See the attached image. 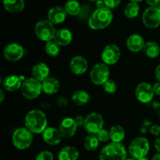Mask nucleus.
Wrapping results in <instances>:
<instances>
[{"mask_svg":"<svg viewBox=\"0 0 160 160\" xmlns=\"http://www.w3.org/2000/svg\"><path fill=\"white\" fill-rule=\"evenodd\" d=\"M22 95L28 100H34L40 96L42 92V82L34 78H26L20 88Z\"/></svg>","mask_w":160,"mask_h":160,"instance_id":"6e6552de","label":"nucleus"},{"mask_svg":"<svg viewBox=\"0 0 160 160\" xmlns=\"http://www.w3.org/2000/svg\"><path fill=\"white\" fill-rule=\"evenodd\" d=\"M151 160H160V153H156V155H154Z\"/></svg>","mask_w":160,"mask_h":160,"instance_id":"de8ad7c7","label":"nucleus"},{"mask_svg":"<svg viewBox=\"0 0 160 160\" xmlns=\"http://www.w3.org/2000/svg\"><path fill=\"white\" fill-rule=\"evenodd\" d=\"M121 50L116 44H109L103 48L101 53V59L103 63L107 66H113L120 61Z\"/></svg>","mask_w":160,"mask_h":160,"instance_id":"9d476101","label":"nucleus"},{"mask_svg":"<svg viewBox=\"0 0 160 160\" xmlns=\"http://www.w3.org/2000/svg\"><path fill=\"white\" fill-rule=\"evenodd\" d=\"M70 70L73 74L83 75L88 71V60L82 56H75L70 61Z\"/></svg>","mask_w":160,"mask_h":160,"instance_id":"2eb2a0df","label":"nucleus"},{"mask_svg":"<svg viewBox=\"0 0 160 160\" xmlns=\"http://www.w3.org/2000/svg\"><path fill=\"white\" fill-rule=\"evenodd\" d=\"M32 133L27 128H19L13 131L12 142L13 146L18 150H26L31 146L34 140Z\"/></svg>","mask_w":160,"mask_h":160,"instance_id":"20e7f679","label":"nucleus"},{"mask_svg":"<svg viewBox=\"0 0 160 160\" xmlns=\"http://www.w3.org/2000/svg\"><path fill=\"white\" fill-rule=\"evenodd\" d=\"M91 96L88 92L84 90H78L71 95V100L78 106H85L89 102Z\"/></svg>","mask_w":160,"mask_h":160,"instance_id":"bb28decb","label":"nucleus"},{"mask_svg":"<svg viewBox=\"0 0 160 160\" xmlns=\"http://www.w3.org/2000/svg\"><path fill=\"white\" fill-rule=\"evenodd\" d=\"M154 148L157 151V153H160V137L157 138L154 142Z\"/></svg>","mask_w":160,"mask_h":160,"instance_id":"a19ab883","label":"nucleus"},{"mask_svg":"<svg viewBox=\"0 0 160 160\" xmlns=\"http://www.w3.org/2000/svg\"><path fill=\"white\" fill-rule=\"evenodd\" d=\"M88 1H90V2H97L98 0H88Z\"/></svg>","mask_w":160,"mask_h":160,"instance_id":"5fc2aeb1","label":"nucleus"},{"mask_svg":"<svg viewBox=\"0 0 160 160\" xmlns=\"http://www.w3.org/2000/svg\"><path fill=\"white\" fill-rule=\"evenodd\" d=\"M142 23L146 28L155 29L160 26V9L159 7L149 6L142 14Z\"/></svg>","mask_w":160,"mask_h":160,"instance_id":"f8f14e48","label":"nucleus"},{"mask_svg":"<svg viewBox=\"0 0 160 160\" xmlns=\"http://www.w3.org/2000/svg\"><path fill=\"white\" fill-rule=\"evenodd\" d=\"M35 160H54V155L52 152L44 150L36 156Z\"/></svg>","mask_w":160,"mask_h":160,"instance_id":"473e14b6","label":"nucleus"},{"mask_svg":"<svg viewBox=\"0 0 160 160\" xmlns=\"http://www.w3.org/2000/svg\"><path fill=\"white\" fill-rule=\"evenodd\" d=\"M97 138L99 140L100 142H102V143H105V142H107L110 140V134H109V130L107 129H102L98 134H96Z\"/></svg>","mask_w":160,"mask_h":160,"instance_id":"72a5a7b5","label":"nucleus"},{"mask_svg":"<svg viewBox=\"0 0 160 160\" xmlns=\"http://www.w3.org/2000/svg\"><path fill=\"white\" fill-rule=\"evenodd\" d=\"M142 52L146 57L149 59H156L160 54V46L157 42L154 41H148L145 42Z\"/></svg>","mask_w":160,"mask_h":160,"instance_id":"393cba45","label":"nucleus"},{"mask_svg":"<svg viewBox=\"0 0 160 160\" xmlns=\"http://www.w3.org/2000/svg\"><path fill=\"white\" fill-rule=\"evenodd\" d=\"M96 3V7L97 9H101V8H106V5L103 0H98L97 2H95Z\"/></svg>","mask_w":160,"mask_h":160,"instance_id":"37998d69","label":"nucleus"},{"mask_svg":"<svg viewBox=\"0 0 160 160\" xmlns=\"http://www.w3.org/2000/svg\"><path fill=\"white\" fill-rule=\"evenodd\" d=\"M104 123L105 120L102 114L92 112L85 117L84 128L88 134L96 135L102 129L104 128Z\"/></svg>","mask_w":160,"mask_h":160,"instance_id":"1a4fd4ad","label":"nucleus"},{"mask_svg":"<svg viewBox=\"0 0 160 160\" xmlns=\"http://www.w3.org/2000/svg\"><path fill=\"white\" fill-rule=\"evenodd\" d=\"M156 112H157V116H158V117H159V118L160 119V109H159V110L156 111Z\"/></svg>","mask_w":160,"mask_h":160,"instance_id":"603ef678","label":"nucleus"},{"mask_svg":"<svg viewBox=\"0 0 160 160\" xmlns=\"http://www.w3.org/2000/svg\"><path fill=\"white\" fill-rule=\"evenodd\" d=\"M134 95L138 102L142 104H149L155 96L152 85L148 82H141L136 87Z\"/></svg>","mask_w":160,"mask_h":160,"instance_id":"9b49d317","label":"nucleus"},{"mask_svg":"<svg viewBox=\"0 0 160 160\" xmlns=\"http://www.w3.org/2000/svg\"><path fill=\"white\" fill-rule=\"evenodd\" d=\"M155 77H156L157 81H160V64L156 67L155 70Z\"/></svg>","mask_w":160,"mask_h":160,"instance_id":"79ce46f5","label":"nucleus"},{"mask_svg":"<svg viewBox=\"0 0 160 160\" xmlns=\"http://www.w3.org/2000/svg\"><path fill=\"white\" fill-rule=\"evenodd\" d=\"M128 150L131 158L138 160L146 157L150 151V143L145 137L135 138L131 141Z\"/></svg>","mask_w":160,"mask_h":160,"instance_id":"39448f33","label":"nucleus"},{"mask_svg":"<svg viewBox=\"0 0 160 160\" xmlns=\"http://www.w3.org/2000/svg\"><path fill=\"white\" fill-rule=\"evenodd\" d=\"M24 124L32 134H40L48 128V118L41 109H31L25 116Z\"/></svg>","mask_w":160,"mask_h":160,"instance_id":"f257e3e1","label":"nucleus"},{"mask_svg":"<svg viewBox=\"0 0 160 160\" xmlns=\"http://www.w3.org/2000/svg\"><path fill=\"white\" fill-rule=\"evenodd\" d=\"M73 119H74V121L78 128H84V122H85V117H83V116L78 115L76 116L75 117H73Z\"/></svg>","mask_w":160,"mask_h":160,"instance_id":"4c0bfd02","label":"nucleus"},{"mask_svg":"<svg viewBox=\"0 0 160 160\" xmlns=\"http://www.w3.org/2000/svg\"><path fill=\"white\" fill-rule=\"evenodd\" d=\"M42 134L44 142L50 146H56L59 145L62 139L59 129L53 127L47 128Z\"/></svg>","mask_w":160,"mask_h":160,"instance_id":"a211bd4d","label":"nucleus"},{"mask_svg":"<svg viewBox=\"0 0 160 160\" xmlns=\"http://www.w3.org/2000/svg\"><path fill=\"white\" fill-rule=\"evenodd\" d=\"M64 8L67 14L73 17L79 15L81 12V6L79 2L77 0H68L66 2Z\"/></svg>","mask_w":160,"mask_h":160,"instance_id":"c85d7f7f","label":"nucleus"},{"mask_svg":"<svg viewBox=\"0 0 160 160\" xmlns=\"http://www.w3.org/2000/svg\"><path fill=\"white\" fill-rule=\"evenodd\" d=\"M111 142L115 143H122L126 137V132L124 128L120 125H113L109 129Z\"/></svg>","mask_w":160,"mask_h":160,"instance_id":"a878e982","label":"nucleus"},{"mask_svg":"<svg viewBox=\"0 0 160 160\" xmlns=\"http://www.w3.org/2000/svg\"><path fill=\"white\" fill-rule=\"evenodd\" d=\"M144 38L139 34H132L126 41V46L131 52H139L143 50L145 45Z\"/></svg>","mask_w":160,"mask_h":160,"instance_id":"6ab92c4d","label":"nucleus"},{"mask_svg":"<svg viewBox=\"0 0 160 160\" xmlns=\"http://www.w3.org/2000/svg\"><path fill=\"white\" fill-rule=\"evenodd\" d=\"M152 122L148 120H145L143 121V126L145 127V128H148V127H151L152 126Z\"/></svg>","mask_w":160,"mask_h":160,"instance_id":"49530a36","label":"nucleus"},{"mask_svg":"<svg viewBox=\"0 0 160 160\" xmlns=\"http://www.w3.org/2000/svg\"><path fill=\"white\" fill-rule=\"evenodd\" d=\"M125 160H136V159H133V158H127V159Z\"/></svg>","mask_w":160,"mask_h":160,"instance_id":"864d4df0","label":"nucleus"},{"mask_svg":"<svg viewBox=\"0 0 160 160\" xmlns=\"http://www.w3.org/2000/svg\"><path fill=\"white\" fill-rule=\"evenodd\" d=\"M45 52L50 57H57L60 53V46L54 40L45 43Z\"/></svg>","mask_w":160,"mask_h":160,"instance_id":"7c9ffc66","label":"nucleus"},{"mask_svg":"<svg viewBox=\"0 0 160 160\" xmlns=\"http://www.w3.org/2000/svg\"><path fill=\"white\" fill-rule=\"evenodd\" d=\"M158 7H159V9H160V4H159V6H158Z\"/></svg>","mask_w":160,"mask_h":160,"instance_id":"6e6d98bb","label":"nucleus"},{"mask_svg":"<svg viewBox=\"0 0 160 160\" xmlns=\"http://www.w3.org/2000/svg\"><path fill=\"white\" fill-rule=\"evenodd\" d=\"M68 98H66V97L64 96L59 97V98H57V100H56V104H57V106L60 108L67 107V106H68Z\"/></svg>","mask_w":160,"mask_h":160,"instance_id":"c9c22d12","label":"nucleus"},{"mask_svg":"<svg viewBox=\"0 0 160 160\" xmlns=\"http://www.w3.org/2000/svg\"><path fill=\"white\" fill-rule=\"evenodd\" d=\"M147 131H148V129H147V128H145V127L143 126L141 128V133H142V134H145V133L147 132Z\"/></svg>","mask_w":160,"mask_h":160,"instance_id":"09e8293b","label":"nucleus"},{"mask_svg":"<svg viewBox=\"0 0 160 160\" xmlns=\"http://www.w3.org/2000/svg\"><path fill=\"white\" fill-rule=\"evenodd\" d=\"M139 12H140V6H139L138 3L136 2H131L128 3L124 8V15L128 19H134L139 15Z\"/></svg>","mask_w":160,"mask_h":160,"instance_id":"c756f323","label":"nucleus"},{"mask_svg":"<svg viewBox=\"0 0 160 160\" xmlns=\"http://www.w3.org/2000/svg\"><path fill=\"white\" fill-rule=\"evenodd\" d=\"M113 20V14L107 8L96 9L89 17L88 26L94 31L103 30L109 27Z\"/></svg>","mask_w":160,"mask_h":160,"instance_id":"f03ea898","label":"nucleus"},{"mask_svg":"<svg viewBox=\"0 0 160 160\" xmlns=\"http://www.w3.org/2000/svg\"><path fill=\"white\" fill-rule=\"evenodd\" d=\"M24 54V48L16 42L9 43L3 49V56L9 62H17L23 57Z\"/></svg>","mask_w":160,"mask_h":160,"instance_id":"ddd939ff","label":"nucleus"},{"mask_svg":"<svg viewBox=\"0 0 160 160\" xmlns=\"http://www.w3.org/2000/svg\"><path fill=\"white\" fill-rule=\"evenodd\" d=\"M89 78L92 84L102 86L108 80L110 79V70L109 66L102 62L96 63L90 70Z\"/></svg>","mask_w":160,"mask_h":160,"instance_id":"0eeeda50","label":"nucleus"},{"mask_svg":"<svg viewBox=\"0 0 160 160\" xmlns=\"http://www.w3.org/2000/svg\"><path fill=\"white\" fill-rule=\"evenodd\" d=\"M106 5V7L109 9H116L120 6L121 0H103Z\"/></svg>","mask_w":160,"mask_h":160,"instance_id":"f704fd0d","label":"nucleus"},{"mask_svg":"<svg viewBox=\"0 0 160 160\" xmlns=\"http://www.w3.org/2000/svg\"><path fill=\"white\" fill-rule=\"evenodd\" d=\"M149 132L156 137H160V125L159 124H153L150 127Z\"/></svg>","mask_w":160,"mask_h":160,"instance_id":"e433bc0d","label":"nucleus"},{"mask_svg":"<svg viewBox=\"0 0 160 160\" xmlns=\"http://www.w3.org/2000/svg\"><path fill=\"white\" fill-rule=\"evenodd\" d=\"M131 2H136V3H138V2H141L142 1V0H130Z\"/></svg>","mask_w":160,"mask_h":160,"instance_id":"8fccbe9b","label":"nucleus"},{"mask_svg":"<svg viewBox=\"0 0 160 160\" xmlns=\"http://www.w3.org/2000/svg\"><path fill=\"white\" fill-rule=\"evenodd\" d=\"M102 88L106 94L113 95L117 91V84L112 79H109L102 85Z\"/></svg>","mask_w":160,"mask_h":160,"instance_id":"2f4dec72","label":"nucleus"},{"mask_svg":"<svg viewBox=\"0 0 160 160\" xmlns=\"http://www.w3.org/2000/svg\"><path fill=\"white\" fill-rule=\"evenodd\" d=\"M31 74H32V78L38 80L40 82H42L46 78L50 77V68L45 62H38L32 67Z\"/></svg>","mask_w":160,"mask_h":160,"instance_id":"aec40b11","label":"nucleus"},{"mask_svg":"<svg viewBox=\"0 0 160 160\" xmlns=\"http://www.w3.org/2000/svg\"><path fill=\"white\" fill-rule=\"evenodd\" d=\"M57 30L48 19L39 20L34 26V34L39 40L48 42L54 39Z\"/></svg>","mask_w":160,"mask_h":160,"instance_id":"423d86ee","label":"nucleus"},{"mask_svg":"<svg viewBox=\"0 0 160 160\" xmlns=\"http://www.w3.org/2000/svg\"><path fill=\"white\" fill-rule=\"evenodd\" d=\"M25 78L23 76L10 74L6 76L2 81L3 90L9 92H14L21 88L22 84Z\"/></svg>","mask_w":160,"mask_h":160,"instance_id":"dca6fc26","label":"nucleus"},{"mask_svg":"<svg viewBox=\"0 0 160 160\" xmlns=\"http://www.w3.org/2000/svg\"><path fill=\"white\" fill-rule=\"evenodd\" d=\"M147 4L149 5L150 6H154V7H158L160 4V0H145Z\"/></svg>","mask_w":160,"mask_h":160,"instance_id":"ea45409f","label":"nucleus"},{"mask_svg":"<svg viewBox=\"0 0 160 160\" xmlns=\"http://www.w3.org/2000/svg\"><path fill=\"white\" fill-rule=\"evenodd\" d=\"M138 160H149V159L147 157H143V158H141V159H138Z\"/></svg>","mask_w":160,"mask_h":160,"instance_id":"3c124183","label":"nucleus"},{"mask_svg":"<svg viewBox=\"0 0 160 160\" xmlns=\"http://www.w3.org/2000/svg\"><path fill=\"white\" fill-rule=\"evenodd\" d=\"M5 98H6V95H5L4 90L1 89L0 90V102H3V101L5 100Z\"/></svg>","mask_w":160,"mask_h":160,"instance_id":"a18cd8bd","label":"nucleus"},{"mask_svg":"<svg viewBox=\"0 0 160 160\" xmlns=\"http://www.w3.org/2000/svg\"><path fill=\"white\" fill-rule=\"evenodd\" d=\"M42 92L48 95H53L57 93L60 88V83L57 78L48 77L42 82Z\"/></svg>","mask_w":160,"mask_h":160,"instance_id":"412c9836","label":"nucleus"},{"mask_svg":"<svg viewBox=\"0 0 160 160\" xmlns=\"http://www.w3.org/2000/svg\"><path fill=\"white\" fill-rule=\"evenodd\" d=\"M152 106L153 109H154L156 111L159 110V109H160V103L159 102H153L152 104Z\"/></svg>","mask_w":160,"mask_h":160,"instance_id":"c03bdc74","label":"nucleus"},{"mask_svg":"<svg viewBox=\"0 0 160 160\" xmlns=\"http://www.w3.org/2000/svg\"><path fill=\"white\" fill-rule=\"evenodd\" d=\"M3 6L10 13H18L24 9V0H3Z\"/></svg>","mask_w":160,"mask_h":160,"instance_id":"b1692460","label":"nucleus"},{"mask_svg":"<svg viewBox=\"0 0 160 160\" xmlns=\"http://www.w3.org/2000/svg\"><path fill=\"white\" fill-rule=\"evenodd\" d=\"M67 15L68 14L65 8L60 6H56L48 10L47 19L54 25H57L63 23L67 19Z\"/></svg>","mask_w":160,"mask_h":160,"instance_id":"f3484780","label":"nucleus"},{"mask_svg":"<svg viewBox=\"0 0 160 160\" xmlns=\"http://www.w3.org/2000/svg\"><path fill=\"white\" fill-rule=\"evenodd\" d=\"M155 95L160 96V81H157L152 85Z\"/></svg>","mask_w":160,"mask_h":160,"instance_id":"58836bf2","label":"nucleus"},{"mask_svg":"<svg viewBox=\"0 0 160 160\" xmlns=\"http://www.w3.org/2000/svg\"><path fill=\"white\" fill-rule=\"evenodd\" d=\"M78 126L73 117H65L59 125V131L62 138L69 139L73 138L78 131Z\"/></svg>","mask_w":160,"mask_h":160,"instance_id":"4468645a","label":"nucleus"},{"mask_svg":"<svg viewBox=\"0 0 160 160\" xmlns=\"http://www.w3.org/2000/svg\"><path fill=\"white\" fill-rule=\"evenodd\" d=\"M80 153L79 151L72 145L64 146L58 152V160H78Z\"/></svg>","mask_w":160,"mask_h":160,"instance_id":"5701e85b","label":"nucleus"},{"mask_svg":"<svg viewBox=\"0 0 160 160\" xmlns=\"http://www.w3.org/2000/svg\"><path fill=\"white\" fill-rule=\"evenodd\" d=\"M128 153V150L123 143L110 142L102 148L99 160H125Z\"/></svg>","mask_w":160,"mask_h":160,"instance_id":"7ed1b4c3","label":"nucleus"},{"mask_svg":"<svg viewBox=\"0 0 160 160\" xmlns=\"http://www.w3.org/2000/svg\"><path fill=\"white\" fill-rule=\"evenodd\" d=\"M53 40L60 47L67 46L73 41V34L67 28H61L57 30Z\"/></svg>","mask_w":160,"mask_h":160,"instance_id":"4be33fe9","label":"nucleus"},{"mask_svg":"<svg viewBox=\"0 0 160 160\" xmlns=\"http://www.w3.org/2000/svg\"><path fill=\"white\" fill-rule=\"evenodd\" d=\"M99 140L95 134H88L84 140V147L87 151L94 152L99 146Z\"/></svg>","mask_w":160,"mask_h":160,"instance_id":"cd10ccee","label":"nucleus"}]
</instances>
